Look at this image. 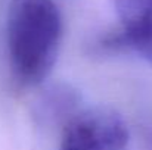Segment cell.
I'll return each instance as SVG.
<instances>
[{
  "label": "cell",
  "instance_id": "1",
  "mask_svg": "<svg viewBox=\"0 0 152 150\" xmlns=\"http://www.w3.org/2000/svg\"><path fill=\"white\" fill-rule=\"evenodd\" d=\"M62 36V15L53 0H10L7 54L12 74L22 87H36L50 75Z\"/></svg>",
  "mask_w": 152,
  "mask_h": 150
},
{
  "label": "cell",
  "instance_id": "2",
  "mask_svg": "<svg viewBox=\"0 0 152 150\" xmlns=\"http://www.w3.org/2000/svg\"><path fill=\"white\" fill-rule=\"evenodd\" d=\"M129 127L109 107H92L72 116L65 125L59 150H126Z\"/></svg>",
  "mask_w": 152,
  "mask_h": 150
},
{
  "label": "cell",
  "instance_id": "3",
  "mask_svg": "<svg viewBox=\"0 0 152 150\" xmlns=\"http://www.w3.org/2000/svg\"><path fill=\"white\" fill-rule=\"evenodd\" d=\"M109 44L129 50L152 65V0H130L121 28L109 38Z\"/></svg>",
  "mask_w": 152,
  "mask_h": 150
}]
</instances>
